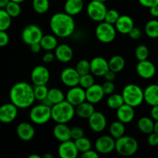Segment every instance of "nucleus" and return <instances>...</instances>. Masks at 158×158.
I'll return each instance as SVG.
<instances>
[{
	"label": "nucleus",
	"mask_w": 158,
	"mask_h": 158,
	"mask_svg": "<svg viewBox=\"0 0 158 158\" xmlns=\"http://www.w3.org/2000/svg\"><path fill=\"white\" fill-rule=\"evenodd\" d=\"M9 98L11 103L19 109L29 107L35 100L34 87L26 82L15 83L9 91Z\"/></svg>",
	"instance_id": "f257e3e1"
},
{
	"label": "nucleus",
	"mask_w": 158,
	"mask_h": 158,
	"mask_svg": "<svg viewBox=\"0 0 158 158\" xmlns=\"http://www.w3.org/2000/svg\"><path fill=\"white\" fill-rule=\"evenodd\" d=\"M49 26L52 33L60 38H67L75 31L73 16L66 12H56L51 16Z\"/></svg>",
	"instance_id": "f03ea898"
},
{
	"label": "nucleus",
	"mask_w": 158,
	"mask_h": 158,
	"mask_svg": "<svg viewBox=\"0 0 158 158\" xmlns=\"http://www.w3.org/2000/svg\"><path fill=\"white\" fill-rule=\"evenodd\" d=\"M52 120L56 123H68L76 115L75 106L66 100L54 104L51 107Z\"/></svg>",
	"instance_id": "7ed1b4c3"
},
{
	"label": "nucleus",
	"mask_w": 158,
	"mask_h": 158,
	"mask_svg": "<svg viewBox=\"0 0 158 158\" xmlns=\"http://www.w3.org/2000/svg\"><path fill=\"white\" fill-rule=\"evenodd\" d=\"M123 101L133 107H137L144 101L143 90L137 84L130 83L126 85L122 91Z\"/></svg>",
	"instance_id": "20e7f679"
},
{
	"label": "nucleus",
	"mask_w": 158,
	"mask_h": 158,
	"mask_svg": "<svg viewBox=\"0 0 158 158\" xmlns=\"http://www.w3.org/2000/svg\"><path fill=\"white\" fill-rule=\"evenodd\" d=\"M139 144L137 140L131 136H122L116 140L115 151L120 155L123 157H130L138 151Z\"/></svg>",
	"instance_id": "39448f33"
},
{
	"label": "nucleus",
	"mask_w": 158,
	"mask_h": 158,
	"mask_svg": "<svg viewBox=\"0 0 158 158\" xmlns=\"http://www.w3.org/2000/svg\"><path fill=\"white\" fill-rule=\"evenodd\" d=\"M29 118L35 124L43 125L47 123L52 119L51 106L43 103L33 106L29 112Z\"/></svg>",
	"instance_id": "423d86ee"
},
{
	"label": "nucleus",
	"mask_w": 158,
	"mask_h": 158,
	"mask_svg": "<svg viewBox=\"0 0 158 158\" xmlns=\"http://www.w3.org/2000/svg\"><path fill=\"white\" fill-rule=\"evenodd\" d=\"M97 40L103 43H112L117 36V29L112 24L103 21L97 25L95 30Z\"/></svg>",
	"instance_id": "0eeeda50"
},
{
	"label": "nucleus",
	"mask_w": 158,
	"mask_h": 158,
	"mask_svg": "<svg viewBox=\"0 0 158 158\" xmlns=\"http://www.w3.org/2000/svg\"><path fill=\"white\" fill-rule=\"evenodd\" d=\"M107 10V8L104 2L97 1V0H92L89 2L86 7V12H87L88 16L89 17V19L97 23H101L104 21Z\"/></svg>",
	"instance_id": "6e6552de"
},
{
	"label": "nucleus",
	"mask_w": 158,
	"mask_h": 158,
	"mask_svg": "<svg viewBox=\"0 0 158 158\" xmlns=\"http://www.w3.org/2000/svg\"><path fill=\"white\" fill-rule=\"evenodd\" d=\"M22 40L26 44L30 45L40 43L43 36V32L41 28L35 24L26 26L22 32Z\"/></svg>",
	"instance_id": "1a4fd4ad"
},
{
	"label": "nucleus",
	"mask_w": 158,
	"mask_h": 158,
	"mask_svg": "<svg viewBox=\"0 0 158 158\" xmlns=\"http://www.w3.org/2000/svg\"><path fill=\"white\" fill-rule=\"evenodd\" d=\"M116 140L109 135H103L96 140L95 149L99 154H108L115 150Z\"/></svg>",
	"instance_id": "9d476101"
},
{
	"label": "nucleus",
	"mask_w": 158,
	"mask_h": 158,
	"mask_svg": "<svg viewBox=\"0 0 158 158\" xmlns=\"http://www.w3.org/2000/svg\"><path fill=\"white\" fill-rule=\"evenodd\" d=\"M50 78L49 70L44 66H36L31 72V80L35 86L46 85Z\"/></svg>",
	"instance_id": "9b49d317"
},
{
	"label": "nucleus",
	"mask_w": 158,
	"mask_h": 158,
	"mask_svg": "<svg viewBox=\"0 0 158 158\" xmlns=\"http://www.w3.org/2000/svg\"><path fill=\"white\" fill-rule=\"evenodd\" d=\"M66 100L73 106H78L86 100V89L80 85L70 87L66 95Z\"/></svg>",
	"instance_id": "f8f14e48"
},
{
	"label": "nucleus",
	"mask_w": 158,
	"mask_h": 158,
	"mask_svg": "<svg viewBox=\"0 0 158 158\" xmlns=\"http://www.w3.org/2000/svg\"><path fill=\"white\" fill-rule=\"evenodd\" d=\"M61 81L65 86L68 87H73L80 84V75L77 72L76 68H65L60 74Z\"/></svg>",
	"instance_id": "ddd939ff"
},
{
	"label": "nucleus",
	"mask_w": 158,
	"mask_h": 158,
	"mask_svg": "<svg viewBox=\"0 0 158 158\" xmlns=\"http://www.w3.org/2000/svg\"><path fill=\"white\" fill-rule=\"evenodd\" d=\"M18 109L12 103H5L0 106V121L2 123H10L18 115Z\"/></svg>",
	"instance_id": "4468645a"
},
{
	"label": "nucleus",
	"mask_w": 158,
	"mask_h": 158,
	"mask_svg": "<svg viewBox=\"0 0 158 158\" xmlns=\"http://www.w3.org/2000/svg\"><path fill=\"white\" fill-rule=\"evenodd\" d=\"M110 70L109 63L106 59L97 56L90 61V73L96 77H103Z\"/></svg>",
	"instance_id": "2eb2a0df"
},
{
	"label": "nucleus",
	"mask_w": 158,
	"mask_h": 158,
	"mask_svg": "<svg viewBox=\"0 0 158 158\" xmlns=\"http://www.w3.org/2000/svg\"><path fill=\"white\" fill-rule=\"evenodd\" d=\"M136 70L139 77L144 80H148L154 77L156 74V66L151 61L145 60L139 61Z\"/></svg>",
	"instance_id": "dca6fc26"
},
{
	"label": "nucleus",
	"mask_w": 158,
	"mask_h": 158,
	"mask_svg": "<svg viewBox=\"0 0 158 158\" xmlns=\"http://www.w3.org/2000/svg\"><path fill=\"white\" fill-rule=\"evenodd\" d=\"M88 123L90 129L96 133H100L104 131L107 124L104 114L96 111L88 118Z\"/></svg>",
	"instance_id": "f3484780"
},
{
	"label": "nucleus",
	"mask_w": 158,
	"mask_h": 158,
	"mask_svg": "<svg viewBox=\"0 0 158 158\" xmlns=\"http://www.w3.org/2000/svg\"><path fill=\"white\" fill-rule=\"evenodd\" d=\"M79 153L74 141L69 140L60 142L58 148V154L61 158H76L78 157Z\"/></svg>",
	"instance_id": "a211bd4d"
},
{
	"label": "nucleus",
	"mask_w": 158,
	"mask_h": 158,
	"mask_svg": "<svg viewBox=\"0 0 158 158\" xmlns=\"http://www.w3.org/2000/svg\"><path fill=\"white\" fill-rule=\"evenodd\" d=\"M105 93L103 91L102 85L94 83L90 87L86 89V101L96 104L103 100Z\"/></svg>",
	"instance_id": "6ab92c4d"
},
{
	"label": "nucleus",
	"mask_w": 158,
	"mask_h": 158,
	"mask_svg": "<svg viewBox=\"0 0 158 158\" xmlns=\"http://www.w3.org/2000/svg\"><path fill=\"white\" fill-rule=\"evenodd\" d=\"M35 128L27 122H22L17 126L16 134L23 141H30L35 136Z\"/></svg>",
	"instance_id": "aec40b11"
},
{
	"label": "nucleus",
	"mask_w": 158,
	"mask_h": 158,
	"mask_svg": "<svg viewBox=\"0 0 158 158\" xmlns=\"http://www.w3.org/2000/svg\"><path fill=\"white\" fill-rule=\"evenodd\" d=\"M55 56L56 59L59 62L66 63L71 61L73 57V51L72 48L67 44H60L56 46L55 49Z\"/></svg>",
	"instance_id": "412c9836"
},
{
	"label": "nucleus",
	"mask_w": 158,
	"mask_h": 158,
	"mask_svg": "<svg viewBox=\"0 0 158 158\" xmlns=\"http://www.w3.org/2000/svg\"><path fill=\"white\" fill-rule=\"evenodd\" d=\"M134 117H135L134 107L126 104V103H123L121 106H120L117 110V119L124 124L132 122Z\"/></svg>",
	"instance_id": "4be33fe9"
},
{
	"label": "nucleus",
	"mask_w": 158,
	"mask_h": 158,
	"mask_svg": "<svg viewBox=\"0 0 158 158\" xmlns=\"http://www.w3.org/2000/svg\"><path fill=\"white\" fill-rule=\"evenodd\" d=\"M52 134L55 138L60 142L66 141L72 139L71 128H69L67 123H56L52 130Z\"/></svg>",
	"instance_id": "5701e85b"
},
{
	"label": "nucleus",
	"mask_w": 158,
	"mask_h": 158,
	"mask_svg": "<svg viewBox=\"0 0 158 158\" xmlns=\"http://www.w3.org/2000/svg\"><path fill=\"white\" fill-rule=\"evenodd\" d=\"M117 31L121 34H128L131 29L134 27L133 19L127 15H120L118 20L115 23Z\"/></svg>",
	"instance_id": "b1692460"
},
{
	"label": "nucleus",
	"mask_w": 158,
	"mask_h": 158,
	"mask_svg": "<svg viewBox=\"0 0 158 158\" xmlns=\"http://www.w3.org/2000/svg\"><path fill=\"white\" fill-rule=\"evenodd\" d=\"M144 101L150 106L158 105V85L151 84L145 88L143 90Z\"/></svg>",
	"instance_id": "393cba45"
},
{
	"label": "nucleus",
	"mask_w": 158,
	"mask_h": 158,
	"mask_svg": "<svg viewBox=\"0 0 158 158\" xmlns=\"http://www.w3.org/2000/svg\"><path fill=\"white\" fill-rule=\"evenodd\" d=\"M83 6V0H66L64 5V11L69 15L74 16L82 12Z\"/></svg>",
	"instance_id": "a878e982"
},
{
	"label": "nucleus",
	"mask_w": 158,
	"mask_h": 158,
	"mask_svg": "<svg viewBox=\"0 0 158 158\" xmlns=\"http://www.w3.org/2000/svg\"><path fill=\"white\" fill-rule=\"evenodd\" d=\"M75 111L76 115H77L80 118L88 119L95 112V109L93 103L86 100L78 106H75Z\"/></svg>",
	"instance_id": "bb28decb"
},
{
	"label": "nucleus",
	"mask_w": 158,
	"mask_h": 158,
	"mask_svg": "<svg viewBox=\"0 0 158 158\" xmlns=\"http://www.w3.org/2000/svg\"><path fill=\"white\" fill-rule=\"evenodd\" d=\"M155 122L152 118L148 117H143L139 119L137 122V127L143 134H150L154 132Z\"/></svg>",
	"instance_id": "cd10ccee"
},
{
	"label": "nucleus",
	"mask_w": 158,
	"mask_h": 158,
	"mask_svg": "<svg viewBox=\"0 0 158 158\" xmlns=\"http://www.w3.org/2000/svg\"><path fill=\"white\" fill-rule=\"evenodd\" d=\"M108 63H109L110 69L116 73L121 72L124 69L126 65L124 58L120 55H115L112 56L110 59Z\"/></svg>",
	"instance_id": "c85d7f7f"
},
{
	"label": "nucleus",
	"mask_w": 158,
	"mask_h": 158,
	"mask_svg": "<svg viewBox=\"0 0 158 158\" xmlns=\"http://www.w3.org/2000/svg\"><path fill=\"white\" fill-rule=\"evenodd\" d=\"M40 43L42 49L46 51L55 50L56 46H58L56 36L53 35H43Z\"/></svg>",
	"instance_id": "c756f323"
},
{
	"label": "nucleus",
	"mask_w": 158,
	"mask_h": 158,
	"mask_svg": "<svg viewBox=\"0 0 158 158\" xmlns=\"http://www.w3.org/2000/svg\"><path fill=\"white\" fill-rule=\"evenodd\" d=\"M65 98L66 97L61 89H58V88H51L49 89L47 99L52 103V106L65 100Z\"/></svg>",
	"instance_id": "7c9ffc66"
},
{
	"label": "nucleus",
	"mask_w": 158,
	"mask_h": 158,
	"mask_svg": "<svg viewBox=\"0 0 158 158\" xmlns=\"http://www.w3.org/2000/svg\"><path fill=\"white\" fill-rule=\"evenodd\" d=\"M110 134L115 140L121 137L125 134L124 123L120 122V120L113 122L110 127Z\"/></svg>",
	"instance_id": "2f4dec72"
},
{
	"label": "nucleus",
	"mask_w": 158,
	"mask_h": 158,
	"mask_svg": "<svg viewBox=\"0 0 158 158\" xmlns=\"http://www.w3.org/2000/svg\"><path fill=\"white\" fill-rule=\"evenodd\" d=\"M123 103H124V101H123L122 94H112L110 95L106 100V104H107L108 107L112 110H116Z\"/></svg>",
	"instance_id": "473e14b6"
},
{
	"label": "nucleus",
	"mask_w": 158,
	"mask_h": 158,
	"mask_svg": "<svg viewBox=\"0 0 158 158\" xmlns=\"http://www.w3.org/2000/svg\"><path fill=\"white\" fill-rule=\"evenodd\" d=\"M146 35L151 39L158 38V20L151 19L146 23L144 27Z\"/></svg>",
	"instance_id": "72a5a7b5"
},
{
	"label": "nucleus",
	"mask_w": 158,
	"mask_h": 158,
	"mask_svg": "<svg viewBox=\"0 0 158 158\" xmlns=\"http://www.w3.org/2000/svg\"><path fill=\"white\" fill-rule=\"evenodd\" d=\"M32 8L35 12L39 14H44L49 10V0H32Z\"/></svg>",
	"instance_id": "f704fd0d"
},
{
	"label": "nucleus",
	"mask_w": 158,
	"mask_h": 158,
	"mask_svg": "<svg viewBox=\"0 0 158 158\" xmlns=\"http://www.w3.org/2000/svg\"><path fill=\"white\" fill-rule=\"evenodd\" d=\"M12 17L6 9H0V31H6L11 26Z\"/></svg>",
	"instance_id": "c9c22d12"
},
{
	"label": "nucleus",
	"mask_w": 158,
	"mask_h": 158,
	"mask_svg": "<svg viewBox=\"0 0 158 158\" xmlns=\"http://www.w3.org/2000/svg\"><path fill=\"white\" fill-rule=\"evenodd\" d=\"M74 142H75L76 146H77L79 152H80L81 154L89 151L92 148V143H91L90 140L88 139L87 137H85L84 136L80 137V138L75 140Z\"/></svg>",
	"instance_id": "e433bc0d"
},
{
	"label": "nucleus",
	"mask_w": 158,
	"mask_h": 158,
	"mask_svg": "<svg viewBox=\"0 0 158 158\" xmlns=\"http://www.w3.org/2000/svg\"><path fill=\"white\" fill-rule=\"evenodd\" d=\"M19 4L20 3L16 2L11 1L10 0L9 2L7 4V6H6V8H5L6 12L9 13V15L12 18H16L21 13L22 9Z\"/></svg>",
	"instance_id": "4c0bfd02"
},
{
	"label": "nucleus",
	"mask_w": 158,
	"mask_h": 158,
	"mask_svg": "<svg viewBox=\"0 0 158 158\" xmlns=\"http://www.w3.org/2000/svg\"><path fill=\"white\" fill-rule=\"evenodd\" d=\"M49 89L46 85H38L34 87V94H35V100L39 101H43L47 98Z\"/></svg>",
	"instance_id": "58836bf2"
},
{
	"label": "nucleus",
	"mask_w": 158,
	"mask_h": 158,
	"mask_svg": "<svg viewBox=\"0 0 158 158\" xmlns=\"http://www.w3.org/2000/svg\"><path fill=\"white\" fill-rule=\"evenodd\" d=\"M76 69L80 76L90 73V62L86 60H81L77 63Z\"/></svg>",
	"instance_id": "ea45409f"
},
{
	"label": "nucleus",
	"mask_w": 158,
	"mask_h": 158,
	"mask_svg": "<svg viewBox=\"0 0 158 158\" xmlns=\"http://www.w3.org/2000/svg\"><path fill=\"white\" fill-rule=\"evenodd\" d=\"M135 56L138 61L148 60L149 56V49L145 45H139L135 49Z\"/></svg>",
	"instance_id": "a19ab883"
},
{
	"label": "nucleus",
	"mask_w": 158,
	"mask_h": 158,
	"mask_svg": "<svg viewBox=\"0 0 158 158\" xmlns=\"http://www.w3.org/2000/svg\"><path fill=\"white\" fill-rule=\"evenodd\" d=\"M95 83V80H94V77L91 75L90 73L85 74V75L80 76V86L84 88L85 89L87 88L90 87L91 86Z\"/></svg>",
	"instance_id": "79ce46f5"
},
{
	"label": "nucleus",
	"mask_w": 158,
	"mask_h": 158,
	"mask_svg": "<svg viewBox=\"0 0 158 158\" xmlns=\"http://www.w3.org/2000/svg\"><path fill=\"white\" fill-rule=\"evenodd\" d=\"M120 16V15L116 9H110L106 12L104 21L110 23V24L115 25Z\"/></svg>",
	"instance_id": "37998d69"
},
{
	"label": "nucleus",
	"mask_w": 158,
	"mask_h": 158,
	"mask_svg": "<svg viewBox=\"0 0 158 158\" xmlns=\"http://www.w3.org/2000/svg\"><path fill=\"white\" fill-rule=\"evenodd\" d=\"M83 136H84V131H83V130L80 127L77 126L71 128V137L74 140L80 138V137H83Z\"/></svg>",
	"instance_id": "c03bdc74"
},
{
	"label": "nucleus",
	"mask_w": 158,
	"mask_h": 158,
	"mask_svg": "<svg viewBox=\"0 0 158 158\" xmlns=\"http://www.w3.org/2000/svg\"><path fill=\"white\" fill-rule=\"evenodd\" d=\"M102 87H103L105 94H107V95L114 94V90H115V85L113 81H106L103 83Z\"/></svg>",
	"instance_id": "a18cd8bd"
},
{
	"label": "nucleus",
	"mask_w": 158,
	"mask_h": 158,
	"mask_svg": "<svg viewBox=\"0 0 158 158\" xmlns=\"http://www.w3.org/2000/svg\"><path fill=\"white\" fill-rule=\"evenodd\" d=\"M148 143H149L150 146L151 147L158 146V134L154 131V132L148 134Z\"/></svg>",
	"instance_id": "49530a36"
},
{
	"label": "nucleus",
	"mask_w": 158,
	"mask_h": 158,
	"mask_svg": "<svg viewBox=\"0 0 158 158\" xmlns=\"http://www.w3.org/2000/svg\"><path fill=\"white\" fill-rule=\"evenodd\" d=\"M129 36L131 37L132 40H139L140 37L142 36V32L140 30V28L137 27V26H134L132 29L131 30V32L128 33Z\"/></svg>",
	"instance_id": "de8ad7c7"
},
{
	"label": "nucleus",
	"mask_w": 158,
	"mask_h": 158,
	"mask_svg": "<svg viewBox=\"0 0 158 158\" xmlns=\"http://www.w3.org/2000/svg\"><path fill=\"white\" fill-rule=\"evenodd\" d=\"M9 42V36L6 31H0V47L7 46Z\"/></svg>",
	"instance_id": "09e8293b"
},
{
	"label": "nucleus",
	"mask_w": 158,
	"mask_h": 158,
	"mask_svg": "<svg viewBox=\"0 0 158 158\" xmlns=\"http://www.w3.org/2000/svg\"><path fill=\"white\" fill-rule=\"evenodd\" d=\"M138 2L141 6L149 9L158 5V0H138Z\"/></svg>",
	"instance_id": "8fccbe9b"
},
{
	"label": "nucleus",
	"mask_w": 158,
	"mask_h": 158,
	"mask_svg": "<svg viewBox=\"0 0 158 158\" xmlns=\"http://www.w3.org/2000/svg\"><path fill=\"white\" fill-rule=\"evenodd\" d=\"M81 157L83 158H98L99 153L97 151H93L90 149L86 152L82 153Z\"/></svg>",
	"instance_id": "3c124183"
},
{
	"label": "nucleus",
	"mask_w": 158,
	"mask_h": 158,
	"mask_svg": "<svg viewBox=\"0 0 158 158\" xmlns=\"http://www.w3.org/2000/svg\"><path fill=\"white\" fill-rule=\"evenodd\" d=\"M55 54L49 51V52H46V53H45L44 55H43V61L45 63H52V62L55 60Z\"/></svg>",
	"instance_id": "603ef678"
},
{
	"label": "nucleus",
	"mask_w": 158,
	"mask_h": 158,
	"mask_svg": "<svg viewBox=\"0 0 158 158\" xmlns=\"http://www.w3.org/2000/svg\"><path fill=\"white\" fill-rule=\"evenodd\" d=\"M115 77H116V73L113 72V71L110 70V69L108 70L107 72L106 73V74L103 76V77H104L106 81H113V82H114V80H115Z\"/></svg>",
	"instance_id": "864d4df0"
},
{
	"label": "nucleus",
	"mask_w": 158,
	"mask_h": 158,
	"mask_svg": "<svg viewBox=\"0 0 158 158\" xmlns=\"http://www.w3.org/2000/svg\"><path fill=\"white\" fill-rule=\"evenodd\" d=\"M151 117L154 121H158V105L152 106L151 110Z\"/></svg>",
	"instance_id": "5fc2aeb1"
},
{
	"label": "nucleus",
	"mask_w": 158,
	"mask_h": 158,
	"mask_svg": "<svg viewBox=\"0 0 158 158\" xmlns=\"http://www.w3.org/2000/svg\"><path fill=\"white\" fill-rule=\"evenodd\" d=\"M30 49L33 53H39L41 51L42 46L40 45V43H33V44L30 45Z\"/></svg>",
	"instance_id": "6e6d98bb"
},
{
	"label": "nucleus",
	"mask_w": 158,
	"mask_h": 158,
	"mask_svg": "<svg viewBox=\"0 0 158 158\" xmlns=\"http://www.w3.org/2000/svg\"><path fill=\"white\" fill-rule=\"evenodd\" d=\"M150 13H151V15H152V16L155 17V18H157L158 17V5L150 8Z\"/></svg>",
	"instance_id": "4d7b16f0"
},
{
	"label": "nucleus",
	"mask_w": 158,
	"mask_h": 158,
	"mask_svg": "<svg viewBox=\"0 0 158 158\" xmlns=\"http://www.w3.org/2000/svg\"><path fill=\"white\" fill-rule=\"evenodd\" d=\"M10 0H0V9H5Z\"/></svg>",
	"instance_id": "13d9d810"
},
{
	"label": "nucleus",
	"mask_w": 158,
	"mask_h": 158,
	"mask_svg": "<svg viewBox=\"0 0 158 158\" xmlns=\"http://www.w3.org/2000/svg\"><path fill=\"white\" fill-rule=\"evenodd\" d=\"M154 132L158 134V121H155V124H154Z\"/></svg>",
	"instance_id": "bf43d9fd"
},
{
	"label": "nucleus",
	"mask_w": 158,
	"mask_h": 158,
	"mask_svg": "<svg viewBox=\"0 0 158 158\" xmlns=\"http://www.w3.org/2000/svg\"><path fill=\"white\" fill-rule=\"evenodd\" d=\"M29 158H41L40 155H38V154H31V155L29 156Z\"/></svg>",
	"instance_id": "052dcab7"
},
{
	"label": "nucleus",
	"mask_w": 158,
	"mask_h": 158,
	"mask_svg": "<svg viewBox=\"0 0 158 158\" xmlns=\"http://www.w3.org/2000/svg\"><path fill=\"white\" fill-rule=\"evenodd\" d=\"M43 157H44V158H52V157H53V156H52L51 154H49V153H47V154H46L44 156H43Z\"/></svg>",
	"instance_id": "680f3d73"
},
{
	"label": "nucleus",
	"mask_w": 158,
	"mask_h": 158,
	"mask_svg": "<svg viewBox=\"0 0 158 158\" xmlns=\"http://www.w3.org/2000/svg\"><path fill=\"white\" fill-rule=\"evenodd\" d=\"M11 1L16 2H18V3H21V2H24L25 0H11Z\"/></svg>",
	"instance_id": "e2e57ef3"
},
{
	"label": "nucleus",
	"mask_w": 158,
	"mask_h": 158,
	"mask_svg": "<svg viewBox=\"0 0 158 158\" xmlns=\"http://www.w3.org/2000/svg\"><path fill=\"white\" fill-rule=\"evenodd\" d=\"M97 1L102 2H106V1H107V0H97Z\"/></svg>",
	"instance_id": "0e129e2a"
},
{
	"label": "nucleus",
	"mask_w": 158,
	"mask_h": 158,
	"mask_svg": "<svg viewBox=\"0 0 158 158\" xmlns=\"http://www.w3.org/2000/svg\"><path fill=\"white\" fill-rule=\"evenodd\" d=\"M1 123H1V121H0V126H1Z\"/></svg>",
	"instance_id": "69168bd1"
},
{
	"label": "nucleus",
	"mask_w": 158,
	"mask_h": 158,
	"mask_svg": "<svg viewBox=\"0 0 158 158\" xmlns=\"http://www.w3.org/2000/svg\"><path fill=\"white\" fill-rule=\"evenodd\" d=\"M157 84L158 85V80H157Z\"/></svg>",
	"instance_id": "338daca9"
}]
</instances>
